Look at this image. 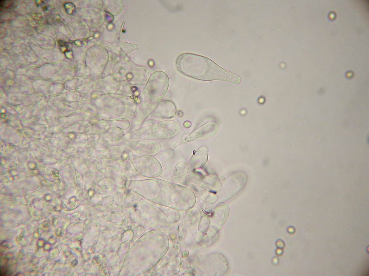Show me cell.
Returning <instances> with one entry per match:
<instances>
[{
    "label": "cell",
    "mask_w": 369,
    "mask_h": 276,
    "mask_svg": "<svg viewBox=\"0 0 369 276\" xmlns=\"http://www.w3.org/2000/svg\"><path fill=\"white\" fill-rule=\"evenodd\" d=\"M178 70L183 74L201 81L220 80L239 83L238 75L219 66L211 59L192 53L180 55L176 61Z\"/></svg>",
    "instance_id": "6da1fadb"
},
{
    "label": "cell",
    "mask_w": 369,
    "mask_h": 276,
    "mask_svg": "<svg viewBox=\"0 0 369 276\" xmlns=\"http://www.w3.org/2000/svg\"><path fill=\"white\" fill-rule=\"evenodd\" d=\"M218 125L214 122L206 124L196 129L184 138L180 140L175 144L177 146L198 138L206 139L213 137L218 131Z\"/></svg>",
    "instance_id": "7a4b0ae2"
},
{
    "label": "cell",
    "mask_w": 369,
    "mask_h": 276,
    "mask_svg": "<svg viewBox=\"0 0 369 276\" xmlns=\"http://www.w3.org/2000/svg\"><path fill=\"white\" fill-rule=\"evenodd\" d=\"M121 47L122 51L128 54L136 50L138 46L135 44H130L126 42H122Z\"/></svg>",
    "instance_id": "3957f363"
}]
</instances>
